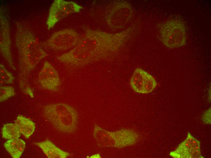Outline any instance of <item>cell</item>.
<instances>
[{
	"mask_svg": "<svg viewBox=\"0 0 211 158\" xmlns=\"http://www.w3.org/2000/svg\"><path fill=\"white\" fill-rule=\"evenodd\" d=\"M132 31L131 28L116 33L86 28L77 45L57 58L69 67L83 66L111 55L128 39Z\"/></svg>",
	"mask_w": 211,
	"mask_h": 158,
	"instance_id": "1",
	"label": "cell"
},
{
	"mask_svg": "<svg viewBox=\"0 0 211 158\" xmlns=\"http://www.w3.org/2000/svg\"><path fill=\"white\" fill-rule=\"evenodd\" d=\"M16 45L19 54V84H27L25 79L39 61L47 54L40 46L35 36L21 24L18 23L15 35Z\"/></svg>",
	"mask_w": 211,
	"mask_h": 158,
	"instance_id": "2",
	"label": "cell"
},
{
	"mask_svg": "<svg viewBox=\"0 0 211 158\" xmlns=\"http://www.w3.org/2000/svg\"><path fill=\"white\" fill-rule=\"evenodd\" d=\"M44 116L57 130L73 133L77 129L78 115L72 106L65 103L51 104L43 108Z\"/></svg>",
	"mask_w": 211,
	"mask_h": 158,
	"instance_id": "3",
	"label": "cell"
},
{
	"mask_svg": "<svg viewBox=\"0 0 211 158\" xmlns=\"http://www.w3.org/2000/svg\"><path fill=\"white\" fill-rule=\"evenodd\" d=\"M111 132L95 125L93 136L98 145L103 147H120L131 144L135 141L134 134L126 130Z\"/></svg>",
	"mask_w": 211,
	"mask_h": 158,
	"instance_id": "4",
	"label": "cell"
},
{
	"mask_svg": "<svg viewBox=\"0 0 211 158\" xmlns=\"http://www.w3.org/2000/svg\"><path fill=\"white\" fill-rule=\"evenodd\" d=\"M183 23L178 20H172L160 27V38L163 43L170 48L179 47L186 41V31Z\"/></svg>",
	"mask_w": 211,
	"mask_h": 158,
	"instance_id": "5",
	"label": "cell"
},
{
	"mask_svg": "<svg viewBox=\"0 0 211 158\" xmlns=\"http://www.w3.org/2000/svg\"><path fill=\"white\" fill-rule=\"evenodd\" d=\"M133 16L131 5L126 1L115 4L107 11L106 20L108 26L114 29L123 28L129 23Z\"/></svg>",
	"mask_w": 211,
	"mask_h": 158,
	"instance_id": "6",
	"label": "cell"
},
{
	"mask_svg": "<svg viewBox=\"0 0 211 158\" xmlns=\"http://www.w3.org/2000/svg\"><path fill=\"white\" fill-rule=\"evenodd\" d=\"M82 6L72 1L55 0L51 5L46 25L48 30L54 27L59 21L74 13L79 12Z\"/></svg>",
	"mask_w": 211,
	"mask_h": 158,
	"instance_id": "7",
	"label": "cell"
},
{
	"mask_svg": "<svg viewBox=\"0 0 211 158\" xmlns=\"http://www.w3.org/2000/svg\"><path fill=\"white\" fill-rule=\"evenodd\" d=\"M80 37L76 31L65 29L54 33L46 42L48 46L55 50H65L75 47L78 43Z\"/></svg>",
	"mask_w": 211,
	"mask_h": 158,
	"instance_id": "8",
	"label": "cell"
},
{
	"mask_svg": "<svg viewBox=\"0 0 211 158\" xmlns=\"http://www.w3.org/2000/svg\"><path fill=\"white\" fill-rule=\"evenodd\" d=\"M130 85L135 92L146 94L152 92L157 85L155 78L140 68L134 71L130 80Z\"/></svg>",
	"mask_w": 211,
	"mask_h": 158,
	"instance_id": "9",
	"label": "cell"
},
{
	"mask_svg": "<svg viewBox=\"0 0 211 158\" xmlns=\"http://www.w3.org/2000/svg\"><path fill=\"white\" fill-rule=\"evenodd\" d=\"M170 155L175 158H203L200 142L189 132L186 139L180 143L176 149L171 152Z\"/></svg>",
	"mask_w": 211,
	"mask_h": 158,
	"instance_id": "10",
	"label": "cell"
},
{
	"mask_svg": "<svg viewBox=\"0 0 211 158\" xmlns=\"http://www.w3.org/2000/svg\"><path fill=\"white\" fill-rule=\"evenodd\" d=\"M38 79L42 87L50 91H58L61 84L60 79L57 71L47 61L45 62L39 72Z\"/></svg>",
	"mask_w": 211,
	"mask_h": 158,
	"instance_id": "11",
	"label": "cell"
},
{
	"mask_svg": "<svg viewBox=\"0 0 211 158\" xmlns=\"http://www.w3.org/2000/svg\"><path fill=\"white\" fill-rule=\"evenodd\" d=\"M0 52L13 69L15 70L11 51V42L8 22L3 16L0 15Z\"/></svg>",
	"mask_w": 211,
	"mask_h": 158,
	"instance_id": "12",
	"label": "cell"
},
{
	"mask_svg": "<svg viewBox=\"0 0 211 158\" xmlns=\"http://www.w3.org/2000/svg\"><path fill=\"white\" fill-rule=\"evenodd\" d=\"M48 158H66L71 154L61 149L49 140L36 143Z\"/></svg>",
	"mask_w": 211,
	"mask_h": 158,
	"instance_id": "13",
	"label": "cell"
},
{
	"mask_svg": "<svg viewBox=\"0 0 211 158\" xmlns=\"http://www.w3.org/2000/svg\"><path fill=\"white\" fill-rule=\"evenodd\" d=\"M4 146L12 158H19L25 149V144L22 139L17 138L7 140Z\"/></svg>",
	"mask_w": 211,
	"mask_h": 158,
	"instance_id": "14",
	"label": "cell"
},
{
	"mask_svg": "<svg viewBox=\"0 0 211 158\" xmlns=\"http://www.w3.org/2000/svg\"><path fill=\"white\" fill-rule=\"evenodd\" d=\"M15 124L20 132L26 139L29 137L35 129L34 122L30 119L22 115L17 117L15 121Z\"/></svg>",
	"mask_w": 211,
	"mask_h": 158,
	"instance_id": "15",
	"label": "cell"
},
{
	"mask_svg": "<svg viewBox=\"0 0 211 158\" xmlns=\"http://www.w3.org/2000/svg\"><path fill=\"white\" fill-rule=\"evenodd\" d=\"M2 133L3 138L11 139L18 138L20 133L15 124H7L3 126Z\"/></svg>",
	"mask_w": 211,
	"mask_h": 158,
	"instance_id": "16",
	"label": "cell"
},
{
	"mask_svg": "<svg viewBox=\"0 0 211 158\" xmlns=\"http://www.w3.org/2000/svg\"><path fill=\"white\" fill-rule=\"evenodd\" d=\"M14 77L12 74L8 71L4 65L2 64H0V83L2 85L3 84H10L13 83Z\"/></svg>",
	"mask_w": 211,
	"mask_h": 158,
	"instance_id": "17",
	"label": "cell"
},
{
	"mask_svg": "<svg viewBox=\"0 0 211 158\" xmlns=\"http://www.w3.org/2000/svg\"><path fill=\"white\" fill-rule=\"evenodd\" d=\"M15 92L14 88L12 86H0V101L2 102L14 96Z\"/></svg>",
	"mask_w": 211,
	"mask_h": 158,
	"instance_id": "18",
	"label": "cell"
},
{
	"mask_svg": "<svg viewBox=\"0 0 211 158\" xmlns=\"http://www.w3.org/2000/svg\"><path fill=\"white\" fill-rule=\"evenodd\" d=\"M211 111L209 109L205 112L202 116L203 122L206 124H211Z\"/></svg>",
	"mask_w": 211,
	"mask_h": 158,
	"instance_id": "19",
	"label": "cell"
}]
</instances>
